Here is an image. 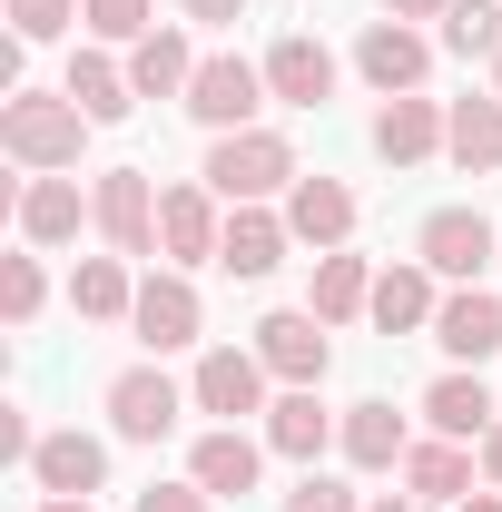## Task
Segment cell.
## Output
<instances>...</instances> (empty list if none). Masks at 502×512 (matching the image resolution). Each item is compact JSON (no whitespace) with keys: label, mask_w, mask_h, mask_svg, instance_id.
<instances>
[{"label":"cell","mask_w":502,"mask_h":512,"mask_svg":"<svg viewBox=\"0 0 502 512\" xmlns=\"http://www.w3.org/2000/svg\"><path fill=\"white\" fill-rule=\"evenodd\" d=\"M79 138H89V109H79L69 89H10V99H0V148H10L20 168H40V178L79 168Z\"/></svg>","instance_id":"obj_1"},{"label":"cell","mask_w":502,"mask_h":512,"mask_svg":"<svg viewBox=\"0 0 502 512\" xmlns=\"http://www.w3.org/2000/svg\"><path fill=\"white\" fill-rule=\"evenodd\" d=\"M306 178L296 168V148L276 138V128H227L217 148H207V188L227 197V207H266V197H286Z\"/></svg>","instance_id":"obj_2"},{"label":"cell","mask_w":502,"mask_h":512,"mask_svg":"<svg viewBox=\"0 0 502 512\" xmlns=\"http://www.w3.org/2000/svg\"><path fill=\"white\" fill-rule=\"evenodd\" d=\"M276 89H266V60H237V50H217V60H197V79H188V119L197 128H256V109H266Z\"/></svg>","instance_id":"obj_3"},{"label":"cell","mask_w":502,"mask_h":512,"mask_svg":"<svg viewBox=\"0 0 502 512\" xmlns=\"http://www.w3.org/2000/svg\"><path fill=\"white\" fill-rule=\"evenodd\" d=\"M414 256H424L434 276H453V286H473L483 266H502V227L483 217V207H434L424 237H414Z\"/></svg>","instance_id":"obj_4"},{"label":"cell","mask_w":502,"mask_h":512,"mask_svg":"<svg viewBox=\"0 0 502 512\" xmlns=\"http://www.w3.org/2000/svg\"><path fill=\"white\" fill-rule=\"evenodd\" d=\"M89 207H99L89 227H99L119 256H148V247H158V188H148V168H99Z\"/></svg>","instance_id":"obj_5"},{"label":"cell","mask_w":502,"mask_h":512,"mask_svg":"<svg viewBox=\"0 0 502 512\" xmlns=\"http://www.w3.org/2000/svg\"><path fill=\"white\" fill-rule=\"evenodd\" d=\"M256 355H266V375H276V384H325L335 335H325V316H315V306H276V316L256 325Z\"/></svg>","instance_id":"obj_6"},{"label":"cell","mask_w":502,"mask_h":512,"mask_svg":"<svg viewBox=\"0 0 502 512\" xmlns=\"http://www.w3.org/2000/svg\"><path fill=\"white\" fill-rule=\"evenodd\" d=\"M188 404H197V394H178L158 365L109 375V424H119V444H158V434H178V414H188Z\"/></svg>","instance_id":"obj_7"},{"label":"cell","mask_w":502,"mask_h":512,"mask_svg":"<svg viewBox=\"0 0 502 512\" xmlns=\"http://www.w3.org/2000/svg\"><path fill=\"white\" fill-rule=\"evenodd\" d=\"M188 394H197V414H227V424L237 414H266V355L256 345H207Z\"/></svg>","instance_id":"obj_8"},{"label":"cell","mask_w":502,"mask_h":512,"mask_svg":"<svg viewBox=\"0 0 502 512\" xmlns=\"http://www.w3.org/2000/svg\"><path fill=\"white\" fill-rule=\"evenodd\" d=\"M355 69L375 79L384 99H414V89H424V69H434V40H424L414 20H365V40H355Z\"/></svg>","instance_id":"obj_9"},{"label":"cell","mask_w":502,"mask_h":512,"mask_svg":"<svg viewBox=\"0 0 502 512\" xmlns=\"http://www.w3.org/2000/svg\"><path fill=\"white\" fill-rule=\"evenodd\" d=\"M217 207H227L217 188H168L158 197V256L168 266H217V237H227Z\"/></svg>","instance_id":"obj_10"},{"label":"cell","mask_w":502,"mask_h":512,"mask_svg":"<svg viewBox=\"0 0 502 512\" xmlns=\"http://www.w3.org/2000/svg\"><path fill=\"white\" fill-rule=\"evenodd\" d=\"M325 444H345V414H335L315 384H286V394L266 404V453H286V463H315Z\"/></svg>","instance_id":"obj_11"},{"label":"cell","mask_w":502,"mask_h":512,"mask_svg":"<svg viewBox=\"0 0 502 512\" xmlns=\"http://www.w3.org/2000/svg\"><path fill=\"white\" fill-rule=\"evenodd\" d=\"M138 345H148V355H178V345H197V286L188 276H178V266H168V276H138Z\"/></svg>","instance_id":"obj_12"},{"label":"cell","mask_w":502,"mask_h":512,"mask_svg":"<svg viewBox=\"0 0 502 512\" xmlns=\"http://www.w3.org/2000/svg\"><path fill=\"white\" fill-rule=\"evenodd\" d=\"M256 473H266V434H237V424L197 434V453H188V483H197V493H217V503L256 493Z\"/></svg>","instance_id":"obj_13"},{"label":"cell","mask_w":502,"mask_h":512,"mask_svg":"<svg viewBox=\"0 0 502 512\" xmlns=\"http://www.w3.org/2000/svg\"><path fill=\"white\" fill-rule=\"evenodd\" d=\"M434 345L453 355V365L502 355V296H493V286H453V296L434 306Z\"/></svg>","instance_id":"obj_14"},{"label":"cell","mask_w":502,"mask_h":512,"mask_svg":"<svg viewBox=\"0 0 502 512\" xmlns=\"http://www.w3.org/2000/svg\"><path fill=\"white\" fill-rule=\"evenodd\" d=\"M266 89H276L286 109H325V99H335V50H325L315 30H286V40L266 50Z\"/></svg>","instance_id":"obj_15"},{"label":"cell","mask_w":502,"mask_h":512,"mask_svg":"<svg viewBox=\"0 0 502 512\" xmlns=\"http://www.w3.org/2000/svg\"><path fill=\"white\" fill-rule=\"evenodd\" d=\"M286 247H296L286 207H237V217H227V237H217V266L256 286V276H276V266H286Z\"/></svg>","instance_id":"obj_16"},{"label":"cell","mask_w":502,"mask_h":512,"mask_svg":"<svg viewBox=\"0 0 502 512\" xmlns=\"http://www.w3.org/2000/svg\"><path fill=\"white\" fill-rule=\"evenodd\" d=\"M30 483H40V493H79V503H89V493L109 483V444H99V434H79V424H69V434H40Z\"/></svg>","instance_id":"obj_17"},{"label":"cell","mask_w":502,"mask_h":512,"mask_svg":"<svg viewBox=\"0 0 502 512\" xmlns=\"http://www.w3.org/2000/svg\"><path fill=\"white\" fill-rule=\"evenodd\" d=\"M404 493H414V503H434V512H453V503H473V493H483V463L434 434V444L404 453Z\"/></svg>","instance_id":"obj_18"},{"label":"cell","mask_w":502,"mask_h":512,"mask_svg":"<svg viewBox=\"0 0 502 512\" xmlns=\"http://www.w3.org/2000/svg\"><path fill=\"white\" fill-rule=\"evenodd\" d=\"M286 227H296V247H345V237H355V188H345V178H296V188H286Z\"/></svg>","instance_id":"obj_19"},{"label":"cell","mask_w":502,"mask_h":512,"mask_svg":"<svg viewBox=\"0 0 502 512\" xmlns=\"http://www.w3.org/2000/svg\"><path fill=\"white\" fill-rule=\"evenodd\" d=\"M434 148H443V99L414 89V99H384L375 109V158L384 168H424Z\"/></svg>","instance_id":"obj_20"},{"label":"cell","mask_w":502,"mask_h":512,"mask_svg":"<svg viewBox=\"0 0 502 512\" xmlns=\"http://www.w3.org/2000/svg\"><path fill=\"white\" fill-rule=\"evenodd\" d=\"M10 217H20V247H69L79 217H99V207H79V178H30L10 197Z\"/></svg>","instance_id":"obj_21"},{"label":"cell","mask_w":502,"mask_h":512,"mask_svg":"<svg viewBox=\"0 0 502 512\" xmlns=\"http://www.w3.org/2000/svg\"><path fill=\"white\" fill-rule=\"evenodd\" d=\"M434 266H424V256H404V266H384L375 276V306H365V316L384 325V335H424V325H434Z\"/></svg>","instance_id":"obj_22"},{"label":"cell","mask_w":502,"mask_h":512,"mask_svg":"<svg viewBox=\"0 0 502 512\" xmlns=\"http://www.w3.org/2000/svg\"><path fill=\"white\" fill-rule=\"evenodd\" d=\"M443 158L463 178H493L502 168V99H453L443 109Z\"/></svg>","instance_id":"obj_23"},{"label":"cell","mask_w":502,"mask_h":512,"mask_svg":"<svg viewBox=\"0 0 502 512\" xmlns=\"http://www.w3.org/2000/svg\"><path fill=\"white\" fill-rule=\"evenodd\" d=\"M424 424H434L443 444H483L502 414H493V384L483 375H443L434 394H424Z\"/></svg>","instance_id":"obj_24"},{"label":"cell","mask_w":502,"mask_h":512,"mask_svg":"<svg viewBox=\"0 0 502 512\" xmlns=\"http://www.w3.org/2000/svg\"><path fill=\"white\" fill-rule=\"evenodd\" d=\"M188 79H197V50L178 40V30L128 40V89H138V99H188Z\"/></svg>","instance_id":"obj_25"},{"label":"cell","mask_w":502,"mask_h":512,"mask_svg":"<svg viewBox=\"0 0 502 512\" xmlns=\"http://www.w3.org/2000/svg\"><path fill=\"white\" fill-rule=\"evenodd\" d=\"M69 306H79L89 325H128V316H138V276H128V256H79Z\"/></svg>","instance_id":"obj_26"},{"label":"cell","mask_w":502,"mask_h":512,"mask_svg":"<svg viewBox=\"0 0 502 512\" xmlns=\"http://www.w3.org/2000/svg\"><path fill=\"white\" fill-rule=\"evenodd\" d=\"M404 414L394 404H345V463L355 473H404Z\"/></svg>","instance_id":"obj_27"},{"label":"cell","mask_w":502,"mask_h":512,"mask_svg":"<svg viewBox=\"0 0 502 512\" xmlns=\"http://www.w3.org/2000/svg\"><path fill=\"white\" fill-rule=\"evenodd\" d=\"M306 306H315L325 325H355L365 306H375V266H365V256H345V247H325V256H315V296H306Z\"/></svg>","instance_id":"obj_28"},{"label":"cell","mask_w":502,"mask_h":512,"mask_svg":"<svg viewBox=\"0 0 502 512\" xmlns=\"http://www.w3.org/2000/svg\"><path fill=\"white\" fill-rule=\"evenodd\" d=\"M60 89L79 99V109H89V128H109V119H128V109H138V89H128V69H119V60H99V50H79Z\"/></svg>","instance_id":"obj_29"},{"label":"cell","mask_w":502,"mask_h":512,"mask_svg":"<svg viewBox=\"0 0 502 512\" xmlns=\"http://www.w3.org/2000/svg\"><path fill=\"white\" fill-rule=\"evenodd\" d=\"M443 50L453 60H502V0H453L443 10Z\"/></svg>","instance_id":"obj_30"},{"label":"cell","mask_w":502,"mask_h":512,"mask_svg":"<svg viewBox=\"0 0 502 512\" xmlns=\"http://www.w3.org/2000/svg\"><path fill=\"white\" fill-rule=\"evenodd\" d=\"M40 296H50L40 256H0V316H10V325H30V316H40Z\"/></svg>","instance_id":"obj_31"},{"label":"cell","mask_w":502,"mask_h":512,"mask_svg":"<svg viewBox=\"0 0 502 512\" xmlns=\"http://www.w3.org/2000/svg\"><path fill=\"white\" fill-rule=\"evenodd\" d=\"M69 20H89V10H79V0H10V40H20V50H30V40H60Z\"/></svg>","instance_id":"obj_32"},{"label":"cell","mask_w":502,"mask_h":512,"mask_svg":"<svg viewBox=\"0 0 502 512\" xmlns=\"http://www.w3.org/2000/svg\"><path fill=\"white\" fill-rule=\"evenodd\" d=\"M79 10H89L99 40H148L158 30V0H79Z\"/></svg>","instance_id":"obj_33"},{"label":"cell","mask_w":502,"mask_h":512,"mask_svg":"<svg viewBox=\"0 0 502 512\" xmlns=\"http://www.w3.org/2000/svg\"><path fill=\"white\" fill-rule=\"evenodd\" d=\"M276 512H365V503H355V493H345L335 473H315V463H306V473H296V493H286Z\"/></svg>","instance_id":"obj_34"},{"label":"cell","mask_w":502,"mask_h":512,"mask_svg":"<svg viewBox=\"0 0 502 512\" xmlns=\"http://www.w3.org/2000/svg\"><path fill=\"white\" fill-rule=\"evenodd\" d=\"M138 512H217V493H197V483H148Z\"/></svg>","instance_id":"obj_35"},{"label":"cell","mask_w":502,"mask_h":512,"mask_svg":"<svg viewBox=\"0 0 502 512\" xmlns=\"http://www.w3.org/2000/svg\"><path fill=\"white\" fill-rule=\"evenodd\" d=\"M473 463H483V483H493V493H502V424H493V434H483V444H473Z\"/></svg>","instance_id":"obj_36"},{"label":"cell","mask_w":502,"mask_h":512,"mask_svg":"<svg viewBox=\"0 0 502 512\" xmlns=\"http://www.w3.org/2000/svg\"><path fill=\"white\" fill-rule=\"evenodd\" d=\"M188 20H247V0H178Z\"/></svg>","instance_id":"obj_37"},{"label":"cell","mask_w":502,"mask_h":512,"mask_svg":"<svg viewBox=\"0 0 502 512\" xmlns=\"http://www.w3.org/2000/svg\"><path fill=\"white\" fill-rule=\"evenodd\" d=\"M453 0H384V20H443Z\"/></svg>","instance_id":"obj_38"},{"label":"cell","mask_w":502,"mask_h":512,"mask_svg":"<svg viewBox=\"0 0 502 512\" xmlns=\"http://www.w3.org/2000/svg\"><path fill=\"white\" fill-rule=\"evenodd\" d=\"M365 512H434V503H414V493H384V503H365Z\"/></svg>","instance_id":"obj_39"},{"label":"cell","mask_w":502,"mask_h":512,"mask_svg":"<svg viewBox=\"0 0 502 512\" xmlns=\"http://www.w3.org/2000/svg\"><path fill=\"white\" fill-rule=\"evenodd\" d=\"M453 512H502V493H493V483H483V493H473V503H453Z\"/></svg>","instance_id":"obj_40"},{"label":"cell","mask_w":502,"mask_h":512,"mask_svg":"<svg viewBox=\"0 0 502 512\" xmlns=\"http://www.w3.org/2000/svg\"><path fill=\"white\" fill-rule=\"evenodd\" d=\"M40 512H89V503H79V493H50V503H40Z\"/></svg>","instance_id":"obj_41"},{"label":"cell","mask_w":502,"mask_h":512,"mask_svg":"<svg viewBox=\"0 0 502 512\" xmlns=\"http://www.w3.org/2000/svg\"><path fill=\"white\" fill-rule=\"evenodd\" d=\"M493 99H502V60H493Z\"/></svg>","instance_id":"obj_42"}]
</instances>
